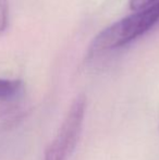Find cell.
Returning <instances> with one entry per match:
<instances>
[{
	"instance_id": "obj_3",
	"label": "cell",
	"mask_w": 159,
	"mask_h": 160,
	"mask_svg": "<svg viewBox=\"0 0 159 160\" xmlns=\"http://www.w3.org/2000/svg\"><path fill=\"white\" fill-rule=\"evenodd\" d=\"M23 83L20 80L0 78V100H10L21 94Z\"/></svg>"
},
{
	"instance_id": "obj_1",
	"label": "cell",
	"mask_w": 159,
	"mask_h": 160,
	"mask_svg": "<svg viewBox=\"0 0 159 160\" xmlns=\"http://www.w3.org/2000/svg\"><path fill=\"white\" fill-rule=\"evenodd\" d=\"M159 21V2L144 10L121 19L102 30L92 42L88 53L98 52L122 47L149 31Z\"/></svg>"
},
{
	"instance_id": "obj_5",
	"label": "cell",
	"mask_w": 159,
	"mask_h": 160,
	"mask_svg": "<svg viewBox=\"0 0 159 160\" xmlns=\"http://www.w3.org/2000/svg\"><path fill=\"white\" fill-rule=\"evenodd\" d=\"M158 2L159 0H130V8L136 12V11L144 10Z\"/></svg>"
},
{
	"instance_id": "obj_4",
	"label": "cell",
	"mask_w": 159,
	"mask_h": 160,
	"mask_svg": "<svg viewBox=\"0 0 159 160\" xmlns=\"http://www.w3.org/2000/svg\"><path fill=\"white\" fill-rule=\"evenodd\" d=\"M9 21V1L0 0V34L4 32Z\"/></svg>"
},
{
	"instance_id": "obj_2",
	"label": "cell",
	"mask_w": 159,
	"mask_h": 160,
	"mask_svg": "<svg viewBox=\"0 0 159 160\" xmlns=\"http://www.w3.org/2000/svg\"><path fill=\"white\" fill-rule=\"evenodd\" d=\"M87 99L80 94L71 102L55 138L46 148L44 160H68L77 147L82 134Z\"/></svg>"
}]
</instances>
